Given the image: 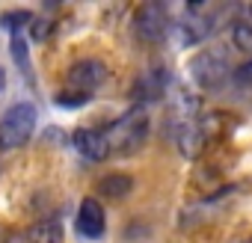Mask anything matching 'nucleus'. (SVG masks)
<instances>
[{"label":"nucleus","instance_id":"nucleus-19","mask_svg":"<svg viewBox=\"0 0 252 243\" xmlns=\"http://www.w3.org/2000/svg\"><path fill=\"white\" fill-rule=\"evenodd\" d=\"M3 86H6V74H3V68H0V92H3Z\"/></svg>","mask_w":252,"mask_h":243},{"label":"nucleus","instance_id":"nucleus-14","mask_svg":"<svg viewBox=\"0 0 252 243\" xmlns=\"http://www.w3.org/2000/svg\"><path fill=\"white\" fill-rule=\"evenodd\" d=\"M231 45L240 51H252V21H234L231 24Z\"/></svg>","mask_w":252,"mask_h":243},{"label":"nucleus","instance_id":"nucleus-20","mask_svg":"<svg viewBox=\"0 0 252 243\" xmlns=\"http://www.w3.org/2000/svg\"><path fill=\"white\" fill-rule=\"evenodd\" d=\"M246 12H249V15H252V3H249V6H246Z\"/></svg>","mask_w":252,"mask_h":243},{"label":"nucleus","instance_id":"nucleus-2","mask_svg":"<svg viewBox=\"0 0 252 243\" xmlns=\"http://www.w3.org/2000/svg\"><path fill=\"white\" fill-rule=\"evenodd\" d=\"M36 131V107L33 104H15L0 119V152L21 149Z\"/></svg>","mask_w":252,"mask_h":243},{"label":"nucleus","instance_id":"nucleus-16","mask_svg":"<svg viewBox=\"0 0 252 243\" xmlns=\"http://www.w3.org/2000/svg\"><path fill=\"white\" fill-rule=\"evenodd\" d=\"M89 98H92V95H83V92H60V95L54 98V104H57V107H83Z\"/></svg>","mask_w":252,"mask_h":243},{"label":"nucleus","instance_id":"nucleus-7","mask_svg":"<svg viewBox=\"0 0 252 243\" xmlns=\"http://www.w3.org/2000/svg\"><path fill=\"white\" fill-rule=\"evenodd\" d=\"M71 143L74 149L86 157V160H104L110 154V143H107V134L104 131H95V128H77L71 134Z\"/></svg>","mask_w":252,"mask_h":243},{"label":"nucleus","instance_id":"nucleus-3","mask_svg":"<svg viewBox=\"0 0 252 243\" xmlns=\"http://www.w3.org/2000/svg\"><path fill=\"white\" fill-rule=\"evenodd\" d=\"M231 74V65H228V57L225 51L220 48H208V51H199L193 60H190V77L202 86V89H220Z\"/></svg>","mask_w":252,"mask_h":243},{"label":"nucleus","instance_id":"nucleus-10","mask_svg":"<svg viewBox=\"0 0 252 243\" xmlns=\"http://www.w3.org/2000/svg\"><path fill=\"white\" fill-rule=\"evenodd\" d=\"M175 140H178V152L187 157V160H196L202 152H205V143H208V134H205V128L202 125H184V128H178L175 131Z\"/></svg>","mask_w":252,"mask_h":243},{"label":"nucleus","instance_id":"nucleus-9","mask_svg":"<svg viewBox=\"0 0 252 243\" xmlns=\"http://www.w3.org/2000/svg\"><path fill=\"white\" fill-rule=\"evenodd\" d=\"M166 86H169V74L163 68H149V71L140 74V80L134 83L131 95L140 98V101H158V98H163Z\"/></svg>","mask_w":252,"mask_h":243},{"label":"nucleus","instance_id":"nucleus-1","mask_svg":"<svg viewBox=\"0 0 252 243\" xmlns=\"http://www.w3.org/2000/svg\"><path fill=\"white\" fill-rule=\"evenodd\" d=\"M104 134H107L110 152H116V154H134L146 143V137H149V116H146L143 107H134V110L125 113L122 119H116Z\"/></svg>","mask_w":252,"mask_h":243},{"label":"nucleus","instance_id":"nucleus-6","mask_svg":"<svg viewBox=\"0 0 252 243\" xmlns=\"http://www.w3.org/2000/svg\"><path fill=\"white\" fill-rule=\"evenodd\" d=\"M68 86L74 89V92H83V95H89L92 89H98L104 80H107V65L104 62H98V60H80V62H74L71 68H68Z\"/></svg>","mask_w":252,"mask_h":243},{"label":"nucleus","instance_id":"nucleus-11","mask_svg":"<svg viewBox=\"0 0 252 243\" xmlns=\"http://www.w3.org/2000/svg\"><path fill=\"white\" fill-rule=\"evenodd\" d=\"M134 190V178L131 175H122V172H113V175H104L98 181V193L107 196V199H125Z\"/></svg>","mask_w":252,"mask_h":243},{"label":"nucleus","instance_id":"nucleus-8","mask_svg":"<svg viewBox=\"0 0 252 243\" xmlns=\"http://www.w3.org/2000/svg\"><path fill=\"white\" fill-rule=\"evenodd\" d=\"M104 208L98 199H83L80 202V211H77V231L86 237V240H98L104 234Z\"/></svg>","mask_w":252,"mask_h":243},{"label":"nucleus","instance_id":"nucleus-17","mask_svg":"<svg viewBox=\"0 0 252 243\" xmlns=\"http://www.w3.org/2000/svg\"><path fill=\"white\" fill-rule=\"evenodd\" d=\"M234 77H237V83H243V86H252V60H249L246 65H240V68L234 71Z\"/></svg>","mask_w":252,"mask_h":243},{"label":"nucleus","instance_id":"nucleus-5","mask_svg":"<svg viewBox=\"0 0 252 243\" xmlns=\"http://www.w3.org/2000/svg\"><path fill=\"white\" fill-rule=\"evenodd\" d=\"M214 30V18L202 15V3H190L187 6V18H181L175 24V36L184 48H193L199 42H205Z\"/></svg>","mask_w":252,"mask_h":243},{"label":"nucleus","instance_id":"nucleus-4","mask_svg":"<svg viewBox=\"0 0 252 243\" xmlns=\"http://www.w3.org/2000/svg\"><path fill=\"white\" fill-rule=\"evenodd\" d=\"M134 30L143 42H160L169 30V18L163 3H143L134 15Z\"/></svg>","mask_w":252,"mask_h":243},{"label":"nucleus","instance_id":"nucleus-13","mask_svg":"<svg viewBox=\"0 0 252 243\" xmlns=\"http://www.w3.org/2000/svg\"><path fill=\"white\" fill-rule=\"evenodd\" d=\"M9 48H12V60L18 62V71H21V74H24V80L30 83V80H33V71H30V54H27V42L15 36Z\"/></svg>","mask_w":252,"mask_h":243},{"label":"nucleus","instance_id":"nucleus-12","mask_svg":"<svg viewBox=\"0 0 252 243\" xmlns=\"http://www.w3.org/2000/svg\"><path fill=\"white\" fill-rule=\"evenodd\" d=\"M30 243H63V225L60 219H45L30 231Z\"/></svg>","mask_w":252,"mask_h":243},{"label":"nucleus","instance_id":"nucleus-15","mask_svg":"<svg viewBox=\"0 0 252 243\" xmlns=\"http://www.w3.org/2000/svg\"><path fill=\"white\" fill-rule=\"evenodd\" d=\"M36 18H33V12L30 9H9V12H3V15H0V24H3L6 30H12V33H18L24 24H33Z\"/></svg>","mask_w":252,"mask_h":243},{"label":"nucleus","instance_id":"nucleus-18","mask_svg":"<svg viewBox=\"0 0 252 243\" xmlns=\"http://www.w3.org/2000/svg\"><path fill=\"white\" fill-rule=\"evenodd\" d=\"M51 21H33V39H48Z\"/></svg>","mask_w":252,"mask_h":243}]
</instances>
